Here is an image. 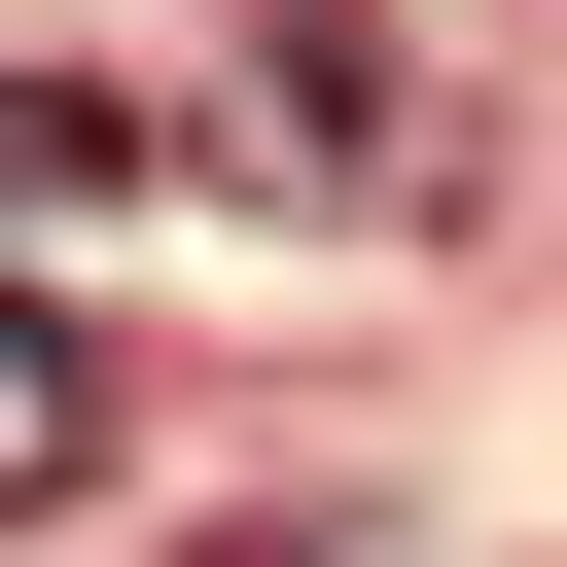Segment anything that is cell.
<instances>
[{"instance_id": "cell-1", "label": "cell", "mask_w": 567, "mask_h": 567, "mask_svg": "<svg viewBox=\"0 0 567 567\" xmlns=\"http://www.w3.org/2000/svg\"><path fill=\"white\" fill-rule=\"evenodd\" d=\"M71 213H142V106H71V71H0V248H71Z\"/></svg>"}, {"instance_id": "cell-2", "label": "cell", "mask_w": 567, "mask_h": 567, "mask_svg": "<svg viewBox=\"0 0 567 567\" xmlns=\"http://www.w3.org/2000/svg\"><path fill=\"white\" fill-rule=\"evenodd\" d=\"M71 461H106V354H71V319H0V532H35Z\"/></svg>"}, {"instance_id": "cell-3", "label": "cell", "mask_w": 567, "mask_h": 567, "mask_svg": "<svg viewBox=\"0 0 567 567\" xmlns=\"http://www.w3.org/2000/svg\"><path fill=\"white\" fill-rule=\"evenodd\" d=\"M248 35H284V71H319V106H354V71H390V0H248Z\"/></svg>"}]
</instances>
